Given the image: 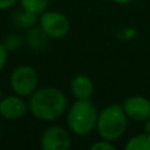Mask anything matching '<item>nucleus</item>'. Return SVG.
Returning <instances> with one entry per match:
<instances>
[{"label": "nucleus", "mask_w": 150, "mask_h": 150, "mask_svg": "<svg viewBox=\"0 0 150 150\" xmlns=\"http://www.w3.org/2000/svg\"><path fill=\"white\" fill-rule=\"evenodd\" d=\"M24 11L33 15H41L46 11L49 0H20Z\"/></svg>", "instance_id": "obj_11"}, {"label": "nucleus", "mask_w": 150, "mask_h": 150, "mask_svg": "<svg viewBox=\"0 0 150 150\" xmlns=\"http://www.w3.org/2000/svg\"><path fill=\"white\" fill-rule=\"evenodd\" d=\"M28 108L36 119L42 121H55L66 112L67 98L55 87H42L30 95Z\"/></svg>", "instance_id": "obj_1"}, {"label": "nucleus", "mask_w": 150, "mask_h": 150, "mask_svg": "<svg viewBox=\"0 0 150 150\" xmlns=\"http://www.w3.org/2000/svg\"><path fill=\"white\" fill-rule=\"evenodd\" d=\"M125 150H150V136L148 133L133 136L125 144Z\"/></svg>", "instance_id": "obj_10"}, {"label": "nucleus", "mask_w": 150, "mask_h": 150, "mask_svg": "<svg viewBox=\"0 0 150 150\" xmlns=\"http://www.w3.org/2000/svg\"><path fill=\"white\" fill-rule=\"evenodd\" d=\"M113 3H116V4H120V5H124V4H128V3H130L132 0H112Z\"/></svg>", "instance_id": "obj_16"}, {"label": "nucleus", "mask_w": 150, "mask_h": 150, "mask_svg": "<svg viewBox=\"0 0 150 150\" xmlns=\"http://www.w3.org/2000/svg\"><path fill=\"white\" fill-rule=\"evenodd\" d=\"M17 3V0H0V11L8 9V8L13 7Z\"/></svg>", "instance_id": "obj_14"}, {"label": "nucleus", "mask_w": 150, "mask_h": 150, "mask_svg": "<svg viewBox=\"0 0 150 150\" xmlns=\"http://www.w3.org/2000/svg\"><path fill=\"white\" fill-rule=\"evenodd\" d=\"M0 138H1V129H0Z\"/></svg>", "instance_id": "obj_17"}, {"label": "nucleus", "mask_w": 150, "mask_h": 150, "mask_svg": "<svg viewBox=\"0 0 150 150\" xmlns=\"http://www.w3.org/2000/svg\"><path fill=\"white\" fill-rule=\"evenodd\" d=\"M0 100H1V92H0Z\"/></svg>", "instance_id": "obj_18"}, {"label": "nucleus", "mask_w": 150, "mask_h": 150, "mask_svg": "<svg viewBox=\"0 0 150 150\" xmlns=\"http://www.w3.org/2000/svg\"><path fill=\"white\" fill-rule=\"evenodd\" d=\"M41 148L44 150H69L71 148L70 133L62 127H50L41 136Z\"/></svg>", "instance_id": "obj_6"}, {"label": "nucleus", "mask_w": 150, "mask_h": 150, "mask_svg": "<svg viewBox=\"0 0 150 150\" xmlns=\"http://www.w3.org/2000/svg\"><path fill=\"white\" fill-rule=\"evenodd\" d=\"M28 111V105L20 96H7L0 100V116L9 121L20 120Z\"/></svg>", "instance_id": "obj_8"}, {"label": "nucleus", "mask_w": 150, "mask_h": 150, "mask_svg": "<svg viewBox=\"0 0 150 150\" xmlns=\"http://www.w3.org/2000/svg\"><path fill=\"white\" fill-rule=\"evenodd\" d=\"M11 87L18 96H30L38 87V75L33 67L23 65L11 74Z\"/></svg>", "instance_id": "obj_4"}, {"label": "nucleus", "mask_w": 150, "mask_h": 150, "mask_svg": "<svg viewBox=\"0 0 150 150\" xmlns=\"http://www.w3.org/2000/svg\"><path fill=\"white\" fill-rule=\"evenodd\" d=\"M128 127V116L122 105L111 104L99 112L96 129L103 140L117 141L124 136Z\"/></svg>", "instance_id": "obj_2"}, {"label": "nucleus", "mask_w": 150, "mask_h": 150, "mask_svg": "<svg viewBox=\"0 0 150 150\" xmlns=\"http://www.w3.org/2000/svg\"><path fill=\"white\" fill-rule=\"evenodd\" d=\"M122 108L128 119L133 121L141 122L150 117V100L145 96L134 95L127 98L122 103Z\"/></svg>", "instance_id": "obj_7"}, {"label": "nucleus", "mask_w": 150, "mask_h": 150, "mask_svg": "<svg viewBox=\"0 0 150 150\" xmlns=\"http://www.w3.org/2000/svg\"><path fill=\"white\" fill-rule=\"evenodd\" d=\"M91 149L92 150H115V145L111 142V141H107V140H101L99 141V142L93 144L92 146H91Z\"/></svg>", "instance_id": "obj_12"}, {"label": "nucleus", "mask_w": 150, "mask_h": 150, "mask_svg": "<svg viewBox=\"0 0 150 150\" xmlns=\"http://www.w3.org/2000/svg\"><path fill=\"white\" fill-rule=\"evenodd\" d=\"M145 133H148L150 136V117L145 120Z\"/></svg>", "instance_id": "obj_15"}, {"label": "nucleus", "mask_w": 150, "mask_h": 150, "mask_svg": "<svg viewBox=\"0 0 150 150\" xmlns=\"http://www.w3.org/2000/svg\"><path fill=\"white\" fill-rule=\"evenodd\" d=\"M40 26L50 38H62L70 30L69 18L57 11L44 12L40 17Z\"/></svg>", "instance_id": "obj_5"}, {"label": "nucleus", "mask_w": 150, "mask_h": 150, "mask_svg": "<svg viewBox=\"0 0 150 150\" xmlns=\"http://www.w3.org/2000/svg\"><path fill=\"white\" fill-rule=\"evenodd\" d=\"M7 57H8V49L4 44H0V71L5 67L7 63Z\"/></svg>", "instance_id": "obj_13"}, {"label": "nucleus", "mask_w": 150, "mask_h": 150, "mask_svg": "<svg viewBox=\"0 0 150 150\" xmlns=\"http://www.w3.org/2000/svg\"><path fill=\"white\" fill-rule=\"evenodd\" d=\"M71 93L76 100H90L93 93V83L87 75H76L71 80Z\"/></svg>", "instance_id": "obj_9"}, {"label": "nucleus", "mask_w": 150, "mask_h": 150, "mask_svg": "<svg viewBox=\"0 0 150 150\" xmlns=\"http://www.w3.org/2000/svg\"><path fill=\"white\" fill-rule=\"evenodd\" d=\"M99 112L90 100H76L69 109V129L78 136L90 134L96 128Z\"/></svg>", "instance_id": "obj_3"}]
</instances>
